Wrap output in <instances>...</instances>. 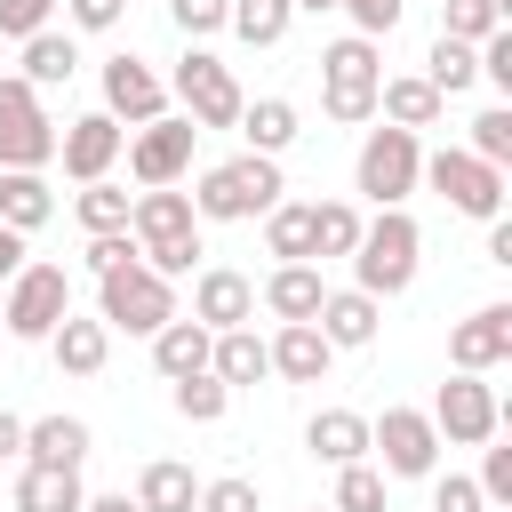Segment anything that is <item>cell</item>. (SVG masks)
Instances as JSON below:
<instances>
[{"instance_id":"cell-1","label":"cell","mask_w":512,"mask_h":512,"mask_svg":"<svg viewBox=\"0 0 512 512\" xmlns=\"http://www.w3.org/2000/svg\"><path fill=\"white\" fill-rule=\"evenodd\" d=\"M280 192H288L280 160L272 152H240V160H224V168H208L192 184V216H208V224H256Z\"/></svg>"},{"instance_id":"cell-2","label":"cell","mask_w":512,"mask_h":512,"mask_svg":"<svg viewBox=\"0 0 512 512\" xmlns=\"http://www.w3.org/2000/svg\"><path fill=\"white\" fill-rule=\"evenodd\" d=\"M416 256H424V232L408 208H376V224H360V248H352V288H368L376 304L400 296L416 280Z\"/></svg>"},{"instance_id":"cell-3","label":"cell","mask_w":512,"mask_h":512,"mask_svg":"<svg viewBox=\"0 0 512 512\" xmlns=\"http://www.w3.org/2000/svg\"><path fill=\"white\" fill-rule=\"evenodd\" d=\"M376 80H384V64H376L368 32H344V40L320 48V112L328 120H344V128L376 120Z\"/></svg>"},{"instance_id":"cell-4","label":"cell","mask_w":512,"mask_h":512,"mask_svg":"<svg viewBox=\"0 0 512 512\" xmlns=\"http://www.w3.org/2000/svg\"><path fill=\"white\" fill-rule=\"evenodd\" d=\"M416 176H424V144H416V128H368V144H360V160H352V192L360 200H376V208H400L408 192H416Z\"/></svg>"},{"instance_id":"cell-5","label":"cell","mask_w":512,"mask_h":512,"mask_svg":"<svg viewBox=\"0 0 512 512\" xmlns=\"http://www.w3.org/2000/svg\"><path fill=\"white\" fill-rule=\"evenodd\" d=\"M96 320L104 328H128V336H152L160 320H176V288L136 256V264H120V272L96 280Z\"/></svg>"},{"instance_id":"cell-6","label":"cell","mask_w":512,"mask_h":512,"mask_svg":"<svg viewBox=\"0 0 512 512\" xmlns=\"http://www.w3.org/2000/svg\"><path fill=\"white\" fill-rule=\"evenodd\" d=\"M416 184H432L456 216H480V224H488V216H504V168H488V160H480V152H464V144L432 152Z\"/></svg>"},{"instance_id":"cell-7","label":"cell","mask_w":512,"mask_h":512,"mask_svg":"<svg viewBox=\"0 0 512 512\" xmlns=\"http://www.w3.org/2000/svg\"><path fill=\"white\" fill-rule=\"evenodd\" d=\"M72 312V272L64 264H24L8 280V304H0V328L24 336V344H48V328Z\"/></svg>"},{"instance_id":"cell-8","label":"cell","mask_w":512,"mask_h":512,"mask_svg":"<svg viewBox=\"0 0 512 512\" xmlns=\"http://www.w3.org/2000/svg\"><path fill=\"white\" fill-rule=\"evenodd\" d=\"M424 416H432V432H440V440H456V448H488V440H496V424H504V400H496V384H480V376H464V368H456V376L432 392V408H424Z\"/></svg>"},{"instance_id":"cell-9","label":"cell","mask_w":512,"mask_h":512,"mask_svg":"<svg viewBox=\"0 0 512 512\" xmlns=\"http://www.w3.org/2000/svg\"><path fill=\"white\" fill-rule=\"evenodd\" d=\"M168 96L184 104V120H192V128H232V120H240V104H248V96H240V80H232V64H216L208 48H192V56L176 64Z\"/></svg>"},{"instance_id":"cell-10","label":"cell","mask_w":512,"mask_h":512,"mask_svg":"<svg viewBox=\"0 0 512 512\" xmlns=\"http://www.w3.org/2000/svg\"><path fill=\"white\" fill-rule=\"evenodd\" d=\"M368 448L384 456L392 480H432V464H440V432H432L424 408H384V416H368Z\"/></svg>"},{"instance_id":"cell-11","label":"cell","mask_w":512,"mask_h":512,"mask_svg":"<svg viewBox=\"0 0 512 512\" xmlns=\"http://www.w3.org/2000/svg\"><path fill=\"white\" fill-rule=\"evenodd\" d=\"M192 144H200V128H192L184 112H160V120H144L120 152H128V176H136V184H184Z\"/></svg>"},{"instance_id":"cell-12","label":"cell","mask_w":512,"mask_h":512,"mask_svg":"<svg viewBox=\"0 0 512 512\" xmlns=\"http://www.w3.org/2000/svg\"><path fill=\"white\" fill-rule=\"evenodd\" d=\"M120 144H128V128H120L112 112H80V120H64V128H56V160H64V176H80V184L112 176Z\"/></svg>"},{"instance_id":"cell-13","label":"cell","mask_w":512,"mask_h":512,"mask_svg":"<svg viewBox=\"0 0 512 512\" xmlns=\"http://www.w3.org/2000/svg\"><path fill=\"white\" fill-rule=\"evenodd\" d=\"M104 112L128 120V128H144V120L168 112V80H160L144 56H112V64H104Z\"/></svg>"},{"instance_id":"cell-14","label":"cell","mask_w":512,"mask_h":512,"mask_svg":"<svg viewBox=\"0 0 512 512\" xmlns=\"http://www.w3.org/2000/svg\"><path fill=\"white\" fill-rule=\"evenodd\" d=\"M192 320L216 336V328H248L256 320V280L248 272H232V264H208L200 280H192Z\"/></svg>"},{"instance_id":"cell-15","label":"cell","mask_w":512,"mask_h":512,"mask_svg":"<svg viewBox=\"0 0 512 512\" xmlns=\"http://www.w3.org/2000/svg\"><path fill=\"white\" fill-rule=\"evenodd\" d=\"M448 360L464 376H488L496 360H512V304H480L472 320H456L448 328Z\"/></svg>"},{"instance_id":"cell-16","label":"cell","mask_w":512,"mask_h":512,"mask_svg":"<svg viewBox=\"0 0 512 512\" xmlns=\"http://www.w3.org/2000/svg\"><path fill=\"white\" fill-rule=\"evenodd\" d=\"M128 232H136V248H152V240H176V232H200V216H192V192H176V184H144V192L128 200Z\"/></svg>"},{"instance_id":"cell-17","label":"cell","mask_w":512,"mask_h":512,"mask_svg":"<svg viewBox=\"0 0 512 512\" xmlns=\"http://www.w3.org/2000/svg\"><path fill=\"white\" fill-rule=\"evenodd\" d=\"M264 352H272V376H288V384H320L336 360V344L312 320H280V336H264Z\"/></svg>"},{"instance_id":"cell-18","label":"cell","mask_w":512,"mask_h":512,"mask_svg":"<svg viewBox=\"0 0 512 512\" xmlns=\"http://www.w3.org/2000/svg\"><path fill=\"white\" fill-rule=\"evenodd\" d=\"M312 328H320L336 352H360V344H376V296H368V288H328L320 312H312Z\"/></svg>"},{"instance_id":"cell-19","label":"cell","mask_w":512,"mask_h":512,"mask_svg":"<svg viewBox=\"0 0 512 512\" xmlns=\"http://www.w3.org/2000/svg\"><path fill=\"white\" fill-rule=\"evenodd\" d=\"M376 112H384L392 128H440L448 96H440L424 72H392V80H376Z\"/></svg>"},{"instance_id":"cell-20","label":"cell","mask_w":512,"mask_h":512,"mask_svg":"<svg viewBox=\"0 0 512 512\" xmlns=\"http://www.w3.org/2000/svg\"><path fill=\"white\" fill-rule=\"evenodd\" d=\"M48 352H56V368H64V376H96V368L112 360V328H104V320L64 312V320L48 328Z\"/></svg>"},{"instance_id":"cell-21","label":"cell","mask_w":512,"mask_h":512,"mask_svg":"<svg viewBox=\"0 0 512 512\" xmlns=\"http://www.w3.org/2000/svg\"><path fill=\"white\" fill-rule=\"evenodd\" d=\"M304 448H312L320 464H360V456H368V416H360V408H320V416L304 424Z\"/></svg>"},{"instance_id":"cell-22","label":"cell","mask_w":512,"mask_h":512,"mask_svg":"<svg viewBox=\"0 0 512 512\" xmlns=\"http://www.w3.org/2000/svg\"><path fill=\"white\" fill-rule=\"evenodd\" d=\"M48 216H56L48 176H40V168H0V224H8V232H40Z\"/></svg>"},{"instance_id":"cell-23","label":"cell","mask_w":512,"mask_h":512,"mask_svg":"<svg viewBox=\"0 0 512 512\" xmlns=\"http://www.w3.org/2000/svg\"><path fill=\"white\" fill-rule=\"evenodd\" d=\"M80 464H24L16 472V512H80Z\"/></svg>"},{"instance_id":"cell-24","label":"cell","mask_w":512,"mask_h":512,"mask_svg":"<svg viewBox=\"0 0 512 512\" xmlns=\"http://www.w3.org/2000/svg\"><path fill=\"white\" fill-rule=\"evenodd\" d=\"M208 344H216V336H208L200 320H160V328H152V368H160L168 384H176V376H200V368H208Z\"/></svg>"},{"instance_id":"cell-25","label":"cell","mask_w":512,"mask_h":512,"mask_svg":"<svg viewBox=\"0 0 512 512\" xmlns=\"http://www.w3.org/2000/svg\"><path fill=\"white\" fill-rule=\"evenodd\" d=\"M200 504V480H192V464H176V456H152L144 472H136V512H192Z\"/></svg>"},{"instance_id":"cell-26","label":"cell","mask_w":512,"mask_h":512,"mask_svg":"<svg viewBox=\"0 0 512 512\" xmlns=\"http://www.w3.org/2000/svg\"><path fill=\"white\" fill-rule=\"evenodd\" d=\"M208 376H224V384H256V376H272L264 336H256V328H216V344H208Z\"/></svg>"},{"instance_id":"cell-27","label":"cell","mask_w":512,"mask_h":512,"mask_svg":"<svg viewBox=\"0 0 512 512\" xmlns=\"http://www.w3.org/2000/svg\"><path fill=\"white\" fill-rule=\"evenodd\" d=\"M232 128L248 136V152H272V160H280V152L296 144V104H288V96H256V104H240Z\"/></svg>"},{"instance_id":"cell-28","label":"cell","mask_w":512,"mask_h":512,"mask_svg":"<svg viewBox=\"0 0 512 512\" xmlns=\"http://www.w3.org/2000/svg\"><path fill=\"white\" fill-rule=\"evenodd\" d=\"M320 296H328V288H320L312 264H272V280H264V312H272V320H312Z\"/></svg>"},{"instance_id":"cell-29","label":"cell","mask_w":512,"mask_h":512,"mask_svg":"<svg viewBox=\"0 0 512 512\" xmlns=\"http://www.w3.org/2000/svg\"><path fill=\"white\" fill-rule=\"evenodd\" d=\"M48 160H56V120L48 112L0 120V168H48Z\"/></svg>"},{"instance_id":"cell-30","label":"cell","mask_w":512,"mask_h":512,"mask_svg":"<svg viewBox=\"0 0 512 512\" xmlns=\"http://www.w3.org/2000/svg\"><path fill=\"white\" fill-rule=\"evenodd\" d=\"M88 456V424L80 416H40L24 424V464H80Z\"/></svg>"},{"instance_id":"cell-31","label":"cell","mask_w":512,"mask_h":512,"mask_svg":"<svg viewBox=\"0 0 512 512\" xmlns=\"http://www.w3.org/2000/svg\"><path fill=\"white\" fill-rule=\"evenodd\" d=\"M264 248L280 264H312V208L304 200H272L264 208Z\"/></svg>"},{"instance_id":"cell-32","label":"cell","mask_w":512,"mask_h":512,"mask_svg":"<svg viewBox=\"0 0 512 512\" xmlns=\"http://www.w3.org/2000/svg\"><path fill=\"white\" fill-rule=\"evenodd\" d=\"M72 72H80L72 32H32V40H24V80H32V88H64Z\"/></svg>"},{"instance_id":"cell-33","label":"cell","mask_w":512,"mask_h":512,"mask_svg":"<svg viewBox=\"0 0 512 512\" xmlns=\"http://www.w3.org/2000/svg\"><path fill=\"white\" fill-rule=\"evenodd\" d=\"M424 80H432L440 96H464V88L480 80V48H472V40H448V32H440V40H432V56H424Z\"/></svg>"},{"instance_id":"cell-34","label":"cell","mask_w":512,"mask_h":512,"mask_svg":"<svg viewBox=\"0 0 512 512\" xmlns=\"http://www.w3.org/2000/svg\"><path fill=\"white\" fill-rule=\"evenodd\" d=\"M168 408H176L184 424H216V416L232 408V384L208 376V368H200V376H176V384H168Z\"/></svg>"},{"instance_id":"cell-35","label":"cell","mask_w":512,"mask_h":512,"mask_svg":"<svg viewBox=\"0 0 512 512\" xmlns=\"http://www.w3.org/2000/svg\"><path fill=\"white\" fill-rule=\"evenodd\" d=\"M248 48H272V40H288V24H296V0H232V16H224Z\"/></svg>"},{"instance_id":"cell-36","label":"cell","mask_w":512,"mask_h":512,"mask_svg":"<svg viewBox=\"0 0 512 512\" xmlns=\"http://www.w3.org/2000/svg\"><path fill=\"white\" fill-rule=\"evenodd\" d=\"M360 248V208L352 200H320L312 208V256H352Z\"/></svg>"},{"instance_id":"cell-37","label":"cell","mask_w":512,"mask_h":512,"mask_svg":"<svg viewBox=\"0 0 512 512\" xmlns=\"http://www.w3.org/2000/svg\"><path fill=\"white\" fill-rule=\"evenodd\" d=\"M72 216H80V232H128V192L120 184H80V200H72Z\"/></svg>"},{"instance_id":"cell-38","label":"cell","mask_w":512,"mask_h":512,"mask_svg":"<svg viewBox=\"0 0 512 512\" xmlns=\"http://www.w3.org/2000/svg\"><path fill=\"white\" fill-rule=\"evenodd\" d=\"M328 512H392L384 504V472L360 456V464H336V504Z\"/></svg>"},{"instance_id":"cell-39","label":"cell","mask_w":512,"mask_h":512,"mask_svg":"<svg viewBox=\"0 0 512 512\" xmlns=\"http://www.w3.org/2000/svg\"><path fill=\"white\" fill-rule=\"evenodd\" d=\"M464 152H480L488 168H504V160H512V104H488V112L472 120V144H464Z\"/></svg>"},{"instance_id":"cell-40","label":"cell","mask_w":512,"mask_h":512,"mask_svg":"<svg viewBox=\"0 0 512 512\" xmlns=\"http://www.w3.org/2000/svg\"><path fill=\"white\" fill-rule=\"evenodd\" d=\"M192 512H264V496H256V480L224 472V480H200V504Z\"/></svg>"},{"instance_id":"cell-41","label":"cell","mask_w":512,"mask_h":512,"mask_svg":"<svg viewBox=\"0 0 512 512\" xmlns=\"http://www.w3.org/2000/svg\"><path fill=\"white\" fill-rule=\"evenodd\" d=\"M496 24H504V16H496L488 0H448V8H440V32H448V40H488Z\"/></svg>"},{"instance_id":"cell-42","label":"cell","mask_w":512,"mask_h":512,"mask_svg":"<svg viewBox=\"0 0 512 512\" xmlns=\"http://www.w3.org/2000/svg\"><path fill=\"white\" fill-rule=\"evenodd\" d=\"M168 16H176V32H184V40H208V32H224L232 0H168Z\"/></svg>"},{"instance_id":"cell-43","label":"cell","mask_w":512,"mask_h":512,"mask_svg":"<svg viewBox=\"0 0 512 512\" xmlns=\"http://www.w3.org/2000/svg\"><path fill=\"white\" fill-rule=\"evenodd\" d=\"M144 248H136V232H88V272L104 280V272H120V264H136Z\"/></svg>"},{"instance_id":"cell-44","label":"cell","mask_w":512,"mask_h":512,"mask_svg":"<svg viewBox=\"0 0 512 512\" xmlns=\"http://www.w3.org/2000/svg\"><path fill=\"white\" fill-rule=\"evenodd\" d=\"M192 256H200V232H176V240H152V248H144V264H152L160 280H176V272H192Z\"/></svg>"},{"instance_id":"cell-45","label":"cell","mask_w":512,"mask_h":512,"mask_svg":"<svg viewBox=\"0 0 512 512\" xmlns=\"http://www.w3.org/2000/svg\"><path fill=\"white\" fill-rule=\"evenodd\" d=\"M48 16H56V0H0V32H8V40L48 32Z\"/></svg>"},{"instance_id":"cell-46","label":"cell","mask_w":512,"mask_h":512,"mask_svg":"<svg viewBox=\"0 0 512 512\" xmlns=\"http://www.w3.org/2000/svg\"><path fill=\"white\" fill-rule=\"evenodd\" d=\"M480 48V80H496V88H512V24H496L488 40H472Z\"/></svg>"},{"instance_id":"cell-47","label":"cell","mask_w":512,"mask_h":512,"mask_svg":"<svg viewBox=\"0 0 512 512\" xmlns=\"http://www.w3.org/2000/svg\"><path fill=\"white\" fill-rule=\"evenodd\" d=\"M432 512H488V496H480V480L448 472V480H432Z\"/></svg>"},{"instance_id":"cell-48","label":"cell","mask_w":512,"mask_h":512,"mask_svg":"<svg viewBox=\"0 0 512 512\" xmlns=\"http://www.w3.org/2000/svg\"><path fill=\"white\" fill-rule=\"evenodd\" d=\"M344 16H352V32H368V40H384L392 24H400V0H336Z\"/></svg>"},{"instance_id":"cell-49","label":"cell","mask_w":512,"mask_h":512,"mask_svg":"<svg viewBox=\"0 0 512 512\" xmlns=\"http://www.w3.org/2000/svg\"><path fill=\"white\" fill-rule=\"evenodd\" d=\"M480 496H488L496 512H512V448H488V464H480Z\"/></svg>"},{"instance_id":"cell-50","label":"cell","mask_w":512,"mask_h":512,"mask_svg":"<svg viewBox=\"0 0 512 512\" xmlns=\"http://www.w3.org/2000/svg\"><path fill=\"white\" fill-rule=\"evenodd\" d=\"M16 112H40V88L24 72H0V120H16Z\"/></svg>"},{"instance_id":"cell-51","label":"cell","mask_w":512,"mask_h":512,"mask_svg":"<svg viewBox=\"0 0 512 512\" xmlns=\"http://www.w3.org/2000/svg\"><path fill=\"white\" fill-rule=\"evenodd\" d=\"M120 16H128V0H72V24L80 32H112Z\"/></svg>"},{"instance_id":"cell-52","label":"cell","mask_w":512,"mask_h":512,"mask_svg":"<svg viewBox=\"0 0 512 512\" xmlns=\"http://www.w3.org/2000/svg\"><path fill=\"white\" fill-rule=\"evenodd\" d=\"M16 272H24V232H8V224H0V288H8Z\"/></svg>"},{"instance_id":"cell-53","label":"cell","mask_w":512,"mask_h":512,"mask_svg":"<svg viewBox=\"0 0 512 512\" xmlns=\"http://www.w3.org/2000/svg\"><path fill=\"white\" fill-rule=\"evenodd\" d=\"M488 264H512V224L488 216Z\"/></svg>"},{"instance_id":"cell-54","label":"cell","mask_w":512,"mask_h":512,"mask_svg":"<svg viewBox=\"0 0 512 512\" xmlns=\"http://www.w3.org/2000/svg\"><path fill=\"white\" fill-rule=\"evenodd\" d=\"M8 456H24V416L0 408V464H8Z\"/></svg>"},{"instance_id":"cell-55","label":"cell","mask_w":512,"mask_h":512,"mask_svg":"<svg viewBox=\"0 0 512 512\" xmlns=\"http://www.w3.org/2000/svg\"><path fill=\"white\" fill-rule=\"evenodd\" d=\"M80 512H136V496L120 488V496H80Z\"/></svg>"},{"instance_id":"cell-56","label":"cell","mask_w":512,"mask_h":512,"mask_svg":"<svg viewBox=\"0 0 512 512\" xmlns=\"http://www.w3.org/2000/svg\"><path fill=\"white\" fill-rule=\"evenodd\" d=\"M296 8H312V16H320V8H336V0H296Z\"/></svg>"},{"instance_id":"cell-57","label":"cell","mask_w":512,"mask_h":512,"mask_svg":"<svg viewBox=\"0 0 512 512\" xmlns=\"http://www.w3.org/2000/svg\"><path fill=\"white\" fill-rule=\"evenodd\" d=\"M312 512H328V504H312Z\"/></svg>"}]
</instances>
